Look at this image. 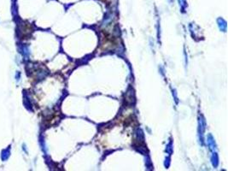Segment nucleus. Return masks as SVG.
<instances>
[{"mask_svg": "<svg viewBox=\"0 0 228 171\" xmlns=\"http://www.w3.org/2000/svg\"><path fill=\"white\" fill-rule=\"evenodd\" d=\"M104 41L102 44V46L104 47V50H108V49H113L114 46L116 45L115 40L114 37H111L109 34H105V36L103 37Z\"/></svg>", "mask_w": 228, "mask_h": 171, "instance_id": "obj_1", "label": "nucleus"}]
</instances>
